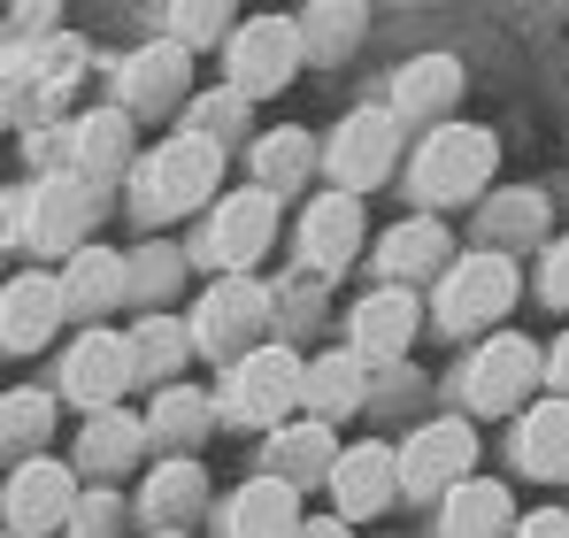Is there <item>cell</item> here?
<instances>
[{
  "label": "cell",
  "instance_id": "obj_22",
  "mask_svg": "<svg viewBox=\"0 0 569 538\" xmlns=\"http://www.w3.org/2000/svg\"><path fill=\"white\" fill-rule=\"evenodd\" d=\"M231 531L239 538H292L300 531V500L284 477H254L239 500H231Z\"/></svg>",
  "mask_w": 569,
  "mask_h": 538
},
{
  "label": "cell",
  "instance_id": "obj_3",
  "mask_svg": "<svg viewBox=\"0 0 569 538\" xmlns=\"http://www.w3.org/2000/svg\"><path fill=\"white\" fill-rule=\"evenodd\" d=\"M300 62H308V39L292 16H247L231 31V92H247V100L284 92L300 78Z\"/></svg>",
  "mask_w": 569,
  "mask_h": 538
},
{
  "label": "cell",
  "instance_id": "obj_36",
  "mask_svg": "<svg viewBox=\"0 0 569 538\" xmlns=\"http://www.w3.org/2000/svg\"><path fill=\"white\" fill-rule=\"evenodd\" d=\"M178 355H186L178 323H139V339H131V361L139 369H178Z\"/></svg>",
  "mask_w": 569,
  "mask_h": 538
},
{
  "label": "cell",
  "instance_id": "obj_34",
  "mask_svg": "<svg viewBox=\"0 0 569 538\" xmlns=\"http://www.w3.org/2000/svg\"><path fill=\"white\" fill-rule=\"evenodd\" d=\"M147 508H154V516H186V508H200V461H162L154 485H147Z\"/></svg>",
  "mask_w": 569,
  "mask_h": 538
},
{
  "label": "cell",
  "instance_id": "obj_37",
  "mask_svg": "<svg viewBox=\"0 0 569 538\" xmlns=\"http://www.w3.org/2000/svg\"><path fill=\"white\" fill-rule=\"evenodd\" d=\"M539 292H547L555 308H569V239H555V247H547V269H539Z\"/></svg>",
  "mask_w": 569,
  "mask_h": 538
},
{
  "label": "cell",
  "instance_id": "obj_40",
  "mask_svg": "<svg viewBox=\"0 0 569 538\" xmlns=\"http://www.w3.org/2000/svg\"><path fill=\"white\" fill-rule=\"evenodd\" d=\"M78 516H86L78 538H108V524H116V508H108V500H100V508H78Z\"/></svg>",
  "mask_w": 569,
  "mask_h": 538
},
{
  "label": "cell",
  "instance_id": "obj_16",
  "mask_svg": "<svg viewBox=\"0 0 569 538\" xmlns=\"http://www.w3.org/2000/svg\"><path fill=\"white\" fill-rule=\"evenodd\" d=\"M131 369H139V361H131V339H123V331H93V339L70 355L62 385H70L86 408H116V392L131 385Z\"/></svg>",
  "mask_w": 569,
  "mask_h": 538
},
{
  "label": "cell",
  "instance_id": "obj_18",
  "mask_svg": "<svg viewBox=\"0 0 569 538\" xmlns=\"http://www.w3.org/2000/svg\"><path fill=\"white\" fill-rule=\"evenodd\" d=\"M62 277H16L8 292H0V339L8 347H47L54 339V323H62Z\"/></svg>",
  "mask_w": 569,
  "mask_h": 538
},
{
  "label": "cell",
  "instance_id": "obj_1",
  "mask_svg": "<svg viewBox=\"0 0 569 538\" xmlns=\"http://www.w3.org/2000/svg\"><path fill=\"white\" fill-rule=\"evenodd\" d=\"M216 178H223V147L216 139H200V131H186V139H162L139 170H131V208L147 216V223H170V216H192L208 192H216Z\"/></svg>",
  "mask_w": 569,
  "mask_h": 538
},
{
  "label": "cell",
  "instance_id": "obj_31",
  "mask_svg": "<svg viewBox=\"0 0 569 538\" xmlns=\"http://www.w3.org/2000/svg\"><path fill=\"white\" fill-rule=\"evenodd\" d=\"M278 469H270V477H284V485H300V477H331V431H323V424H300V431H284L278 447Z\"/></svg>",
  "mask_w": 569,
  "mask_h": 538
},
{
  "label": "cell",
  "instance_id": "obj_41",
  "mask_svg": "<svg viewBox=\"0 0 569 538\" xmlns=\"http://www.w3.org/2000/svg\"><path fill=\"white\" fill-rule=\"evenodd\" d=\"M547 377H555V392H569V331H562V347L547 355Z\"/></svg>",
  "mask_w": 569,
  "mask_h": 538
},
{
  "label": "cell",
  "instance_id": "obj_32",
  "mask_svg": "<svg viewBox=\"0 0 569 538\" xmlns=\"http://www.w3.org/2000/svg\"><path fill=\"white\" fill-rule=\"evenodd\" d=\"M231 16H239V0H170V39L178 47H216Z\"/></svg>",
  "mask_w": 569,
  "mask_h": 538
},
{
  "label": "cell",
  "instance_id": "obj_4",
  "mask_svg": "<svg viewBox=\"0 0 569 538\" xmlns=\"http://www.w3.org/2000/svg\"><path fill=\"white\" fill-rule=\"evenodd\" d=\"M392 155H400V116L392 108H355L331 147H323V170L339 178V192H370L392 178Z\"/></svg>",
  "mask_w": 569,
  "mask_h": 538
},
{
  "label": "cell",
  "instance_id": "obj_24",
  "mask_svg": "<svg viewBox=\"0 0 569 538\" xmlns=\"http://www.w3.org/2000/svg\"><path fill=\"white\" fill-rule=\"evenodd\" d=\"M508 492L500 485H485V477H462L455 492H447V524H439V538H500L508 531Z\"/></svg>",
  "mask_w": 569,
  "mask_h": 538
},
{
  "label": "cell",
  "instance_id": "obj_39",
  "mask_svg": "<svg viewBox=\"0 0 569 538\" xmlns=\"http://www.w3.org/2000/svg\"><path fill=\"white\" fill-rule=\"evenodd\" d=\"M516 538H569V516H555V508H547V516H531Z\"/></svg>",
  "mask_w": 569,
  "mask_h": 538
},
{
  "label": "cell",
  "instance_id": "obj_29",
  "mask_svg": "<svg viewBox=\"0 0 569 538\" xmlns=\"http://www.w3.org/2000/svg\"><path fill=\"white\" fill-rule=\"evenodd\" d=\"M539 223H547V200H539V192H500V200L485 208V247L508 255V247L539 239Z\"/></svg>",
  "mask_w": 569,
  "mask_h": 538
},
{
  "label": "cell",
  "instance_id": "obj_10",
  "mask_svg": "<svg viewBox=\"0 0 569 538\" xmlns=\"http://www.w3.org/2000/svg\"><path fill=\"white\" fill-rule=\"evenodd\" d=\"M270 239H278V192H262V185L254 192H231L216 208V223H208V247H216L223 269H254Z\"/></svg>",
  "mask_w": 569,
  "mask_h": 538
},
{
  "label": "cell",
  "instance_id": "obj_42",
  "mask_svg": "<svg viewBox=\"0 0 569 538\" xmlns=\"http://www.w3.org/2000/svg\"><path fill=\"white\" fill-rule=\"evenodd\" d=\"M292 538H347V516H331V524H300Z\"/></svg>",
  "mask_w": 569,
  "mask_h": 538
},
{
  "label": "cell",
  "instance_id": "obj_11",
  "mask_svg": "<svg viewBox=\"0 0 569 538\" xmlns=\"http://www.w3.org/2000/svg\"><path fill=\"white\" fill-rule=\"evenodd\" d=\"M186 86H192V47H178V39H154V47H139V54L123 62V108H131V116L178 108Z\"/></svg>",
  "mask_w": 569,
  "mask_h": 538
},
{
  "label": "cell",
  "instance_id": "obj_20",
  "mask_svg": "<svg viewBox=\"0 0 569 538\" xmlns=\"http://www.w3.org/2000/svg\"><path fill=\"white\" fill-rule=\"evenodd\" d=\"M70 131H78L70 170H78L86 185H100V178L123 170V155H131V108H93V116H78Z\"/></svg>",
  "mask_w": 569,
  "mask_h": 538
},
{
  "label": "cell",
  "instance_id": "obj_12",
  "mask_svg": "<svg viewBox=\"0 0 569 538\" xmlns=\"http://www.w3.org/2000/svg\"><path fill=\"white\" fill-rule=\"evenodd\" d=\"M362 247V192H323L300 216V262L308 269H347Z\"/></svg>",
  "mask_w": 569,
  "mask_h": 538
},
{
  "label": "cell",
  "instance_id": "obj_6",
  "mask_svg": "<svg viewBox=\"0 0 569 538\" xmlns=\"http://www.w3.org/2000/svg\"><path fill=\"white\" fill-rule=\"evenodd\" d=\"M300 361L284 355V347H247L239 369H231V392H223V416L231 424H278L284 408L300 400Z\"/></svg>",
  "mask_w": 569,
  "mask_h": 538
},
{
  "label": "cell",
  "instance_id": "obj_19",
  "mask_svg": "<svg viewBox=\"0 0 569 538\" xmlns=\"http://www.w3.org/2000/svg\"><path fill=\"white\" fill-rule=\"evenodd\" d=\"M400 485V454L392 447H355L347 461H331V492H339V516H378Z\"/></svg>",
  "mask_w": 569,
  "mask_h": 538
},
{
  "label": "cell",
  "instance_id": "obj_8",
  "mask_svg": "<svg viewBox=\"0 0 569 538\" xmlns=\"http://www.w3.org/2000/svg\"><path fill=\"white\" fill-rule=\"evenodd\" d=\"M270 323V300H262V285L254 277H223L208 300H200V316H192V339L208 347V355H247V339Z\"/></svg>",
  "mask_w": 569,
  "mask_h": 538
},
{
  "label": "cell",
  "instance_id": "obj_9",
  "mask_svg": "<svg viewBox=\"0 0 569 538\" xmlns=\"http://www.w3.org/2000/svg\"><path fill=\"white\" fill-rule=\"evenodd\" d=\"M470 454H477V439H470V424H423L416 439H408V454H400V485L408 492H455L462 477H470Z\"/></svg>",
  "mask_w": 569,
  "mask_h": 538
},
{
  "label": "cell",
  "instance_id": "obj_26",
  "mask_svg": "<svg viewBox=\"0 0 569 538\" xmlns=\"http://www.w3.org/2000/svg\"><path fill=\"white\" fill-rule=\"evenodd\" d=\"M362 0H316L308 16H300V39H308V62H339L355 39H362Z\"/></svg>",
  "mask_w": 569,
  "mask_h": 538
},
{
  "label": "cell",
  "instance_id": "obj_33",
  "mask_svg": "<svg viewBox=\"0 0 569 538\" xmlns=\"http://www.w3.org/2000/svg\"><path fill=\"white\" fill-rule=\"evenodd\" d=\"M131 454H139V424L116 416V408H100L93 431H86V461H93V469H123Z\"/></svg>",
  "mask_w": 569,
  "mask_h": 538
},
{
  "label": "cell",
  "instance_id": "obj_15",
  "mask_svg": "<svg viewBox=\"0 0 569 538\" xmlns=\"http://www.w3.org/2000/svg\"><path fill=\"white\" fill-rule=\"evenodd\" d=\"M86 223H93V185L78 178V170H54V178L39 185L31 223H23V231H31V247H39V255H54V247H70Z\"/></svg>",
  "mask_w": 569,
  "mask_h": 538
},
{
  "label": "cell",
  "instance_id": "obj_28",
  "mask_svg": "<svg viewBox=\"0 0 569 538\" xmlns=\"http://www.w3.org/2000/svg\"><path fill=\"white\" fill-rule=\"evenodd\" d=\"M116 292H131V262L108 255V247H100V255H78V269L62 277V300H70V308H108Z\"/></svg>",
  "mask_w": 569,
  "mask_h": 538
},
{
  "label": "cell",
  "instance_id": "obj_25",
  "mask_svg": "<svg viewBox=\"0 0 569 538\" xmlns=\"http://www.w3.org/2000/svg\"><path fill=\"white\" fill-rule=\"evenodd\" d=\"M323 162V147L308 139V131H270V139H254V178H262V192H284V185H300L308 170Z\"/></svg>",
  "mask_w": 569,
  "mask_h": 538
},
{
  "label": "cell",
  "instance_id": "obj_35",
  "mask_svg": "<svg viewBox=\"0 0 569 538\" xmlns=\"http://www.w3.org/2000/svg\"><path fill=\"white\" fill-rule=\"evenodd\" d=\"M200 431H208V408H200L192 392H162V400H154V439H162V447H192Z\"/></svg>",
  "mask_w": 569,
  "mask_h": 538
},
{
  "label": "cell",
  "instance_id": "obj_5",
  "mask_svg": "<svg viewBox=\"0 0 569 538\" xmlns=\"http://www.w3.org/2000/svg\"><path fill=\"white\" fill-rule=\"evenodd\" d=\"M516 308V262L508 255H470V262H447V285H439V323L447 331H477V323H500Z\"/></svg>",
  "mask_w": 569,
  "mask_h": 538
},
{
  "label": "cell",
  "instance_id": "obj_7",
  "mask_svg": "<svg viewBox=\"0 0 569 538\" xmlns=\"http://www.w3.org/2000/svg\"><path fill=\"white\" fill-rule=\"evenodd\" d=\"M539 369H547V355L531 347V339H516V331H500V339H485L470 361V377H462V392H470V408H485V416H508L531 385H539Z\"/></svg>",
  "mask_w": 569,
  "mask_h": 538
},
{
  "label": "cell",
  "instance_id": "obj_14",
  "mask_svg": "<svg viewBox=\"0 0 569 538\" xmlns=\"http://www.w3.org/2000/svg\"><path fill=\"white\" fill-rule=\"evenodd\" d=\"M455 100H462V62H455V54H416V62H400V78H392V116H400V123H439Z\"/></svg>",
  "mask_w": 569,
  "mask_h": 538
},
{
  "label": "cell",
  "instance_id": "obj_2",
  "mask_svg": "<svg viewBox=\"0 0 569 538\" xmlns=\"http://www.w3.org/2000/svg\"><path fill=\"white\" fill-rule=\"evenodd\" d=\"M492 162H500V139L485 123H439L423 147H416V200L423 208H455V200H477L492 185Z\"/></svg>",
  "mask_w": 569,
  "mask_h": 538
},
{
  "label": "cell",
  "instance_id": "obj_23",
  "mask_svg": "<svg viewBox=\"0 0 569 538\" xmlns=\"http://www.w3.org/2000/svg\"><path fill=\"white\" fill-rule=\"evenodd\" d=\"M516 461L531 477H562L569 469V400H539L523 424H516Z\"/></svg>",
  "mask_w": 569,
  "mask_h": 538
},
{
  "label": "cell",
  "instance_id": "obj_27",
  "mask_svg": "<svg viewBox=\"0 0 569 538\" xmlns=\"http://www.w3.org/2000/svg\"><path fill=\"white\" fill-rule=\"evenodd\" d=\"M300 400H316L323 416L355 408V400H362V355L347 347V355H323V361H308V377H300Z\"/></svg>",
  "mask_w": 569,
  "mask_h": 538
},
{
  "label": "cell",
  "instance_id": "obj_21",
  "mask_svg": "<svg viewBox=\"0 0 569 538\" xmlns=\"http://www.w3.org/2000/svg\"><path fill=\"white\" fill-rule=\"evenodd\" d=\"M447 262H455V239H447L439 216H408L378 239V269H392V277H423V269H447Z\"/></svg>",
  "mask_w": 569,
  "mask_h": 538
},
{
  "label": "cell",
  "instance_id": "obj_38",
  "mask_svg": "<svg viewBox=\"0 0 569 538\" xmlns=\"http://www.w3.org/2000/svg\"><path fill=\"white\" fill-rule=\"evenodd\" d=\"M239 108H247V92H216V100H200V139H208V131H231Z\"/></svg>",
  "mask_w": 569,
  "mask_h": 538
},
{
  "label": "cell",
  "instance_id": "obj_13",
  "mask_svg": "<svg viewBox=\"0 0 569 538\" xmlns=\"http://www.w3.org/2000/svg\"><path fill=\"white\" fill-rule=\"evenodd\" d=\"M70 516H78V485H70V469H54V461H23L16 485H8V524H16V531H54V524H70Z\"/></svg>",
  "mask_w": 569,
  "mask_h": 538
},
{
  "label": "cell",
  "instance_id": "obj_43",
  "mask_svg": "<svg viewBox=\"0 0 569 538\" xmlns=\"http://www.w3.org/2000/svg\"><path fill=\"white\" fill-rule=\"evenodd\" d=\"M162 538H178V531H162Z\"/></svg>",
  "mask_w": 569,
  "mask_h": 538
},
{
  "label": "cell",
  "instance_id": "obj_17",
  "mask_svg": "<svg viewBox=\"0 0 569 538\" xmlns=\"http://www.w3.org/2000/svg\"><path fill=\"white\" fill-rule=\"evenodd\" d=\"M416 339V292L408 285H385L355 308V355L362 361H400Z\"/></svg>",
  "mask_w": 569,
  "mask_h": 538
},
{
  "label": "cell",
  "instance_id": "obj_30",
  "mask_svg": "<svg viewBox=\"0 0 569 538\" xmlns=\"http://www.w3.org/2000/svg\"><path fill=\"white\" fill-rule=\"evenodd\" d=\"M54 431V400L47 392H8L0 400V454H31Z\"/></svg>",
  "mask_w": 569,
  "mask_h": 538
}]
</instances>
